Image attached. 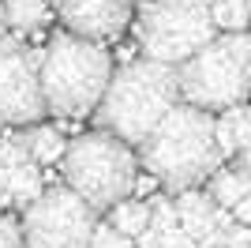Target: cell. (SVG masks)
I'll list each match as a JSON object with an SVG mask.
<instances>
[{
	"mask_svg": "<svg viewBox=\"0 0 251 248\" xmlns=\"http://www.w3.org/2000/svg\"><path fill=\"white\" fill-rule=\"evenodd\" d=\"M139 165L173 192H188L218 173L221 155L214 143V117L176 102L165 121L139 143Z\"/></svg>",
	"mask_w": 251,
	"mask_h": 248,
	"instance_id": "6da1fadb",
	"label": "cell"
},
{
	"mask_svg": "<svg viewBox=\"0 0 251 248\" xmlns=\"http://www.w3.org/2000/svg\"><path fill=\"white\" fill-rule=\"evenodd\" d=\"M180 87H176V68L154 61H131L120 72H113L105 98L98 102V132L116 135L120 143H143L157 124L165 121V113L176 105Z\"/></svg>",
	"mask_w": 251,
	"mask_h": 248,
	"instance_id": "7a4b0ae2",
	"label": "cell"
},
{
	"mask_svg": "<svg viewBox=\"0 0 251 248\" xmlns=\"http://www.w3.org/2000/svg\"><path fill=\"white\" fill-rule=\"evenodd\" d=\"M113 79V57L98 41L56 34L42 49L38 61V87H42L45 113L56 117H86L105 98Z\"/></svg>",
	"mask_w": 251,
	"mask_h": 248,
	"instance_id": "3957f363",
	"label": "cell"
},
{
	"mask_svg": "<svg viewBox=\"0 0 251 248\" xmlns=\"http://www.w3.org/2000/svg\"><path fill=\"white\" fill-rule=\"evenodd\" d=\"M60 173L68 181V192L83 199L90 211H109L120 199L131 196L139 181V158L127 143H120L109 132H83L75 135L60 158Z\"/></svg>",
	"mask_w": 251,
	"mask_h": 248,
	"instance_id": "277c9868",
	"label": "cell"
},
{
	"mask_svg": "<svg viewBox=\"0 0 251 248\" xmlns=\"http://www.w3.org/2000/svg\"><path fill=\"white\" fill-rule=\"evenodd\" d=\"M176 87L184 105L232 109L251 94V34H221L176 68Z\"/></svg>",
	"mask_w": 251,
	"mask_h": 248,
	"instance_id": "5b68a950",
	"label": "cell"
},
{
	"mask_svg": "<svg viewBox=\"0 0 251 248\" xmlns=\"http://www.w3.org/2000/svg\"><path fill=\"white\" fill-rule=\"evenodd\" d=\"M210 41V0H150L139 11V45L154 64H184Z\"/></svg>",
	"mask_w": 251,
	"mask_h": 248,
	"instance_id": "8992f818",
	"label": "cell"
},
{
	"mask_svg": "<svg viewBox=\"0 0 251 248\" xmlns=\"http://www.w3.org/2000/svg\"><path fill=\"white\" fill-rule=\"evenodd\" d=\"M98 215L68 188H45L23 215V245L26 248H90Z\"/></svg>",
	"mask_w": 251,
	"mask_h": 248,
	"instance_id": "52a82bcc",
	"label": "cell"
},
{
	"mask_svg": "<svg viewBox=\"0 0 251 248\" xmlns=\"http://www.w3.org/2000/svg\"><path fill=\"white\" fill-rule=\"evenodd\" d=\"M42 53H26L19 41H0V124H38L45 117L38 87Z\"/></svg>",
	"mask_w": 251,
	"mask_h": 248,
	"instance_id": "ba28073f",
	"label": "cell"
},
{
	"mask_svg": "<svg viewBox=\"0 0 251 248\" xmlns=\"http://www.w3.org/2000/svg\"><path fill=\"white\" fill-rule=\"evenodd\" d=\"M68 34L86 41L116 38L131 19V0H49Z\"/></svg>",
	"mask_w": 251,
	"mask_h": 248,
	"instance_id": "9c48e42d",
	"label": "cell"
},
{
	"mask_svg": "<svg viewBox=\"0 0 251 248\" xmlns=\"http://www.w3.org/2000/svg\"><path fill=\"white\" fill-rule=\"evenodd\" d=\"M42 192V173L23 151L19 135L0 139V207H30Z\"/></svg>",
	"mask_w": 251,
	"mask_h": 248,
	"instance_id": "30bf717a",
	"label": "cell"
},
{
	"mask_svg": "<svg viewBox=\"0 0 251 248\" xmlns=\"http://www.w3.org/2000/svg\"><path fill=\"white\" fill-rule=\"evenodd\" d=\"M147 207H150V226H147V233L135 241L139 248H195V241L180 229L176 207H173L169 196H154Z\"/></svg>",
	"mask_w": 251,
	"mask_h": 248,
	"instance_id": "8fae6325",
	"label": "cell"
},
{
	"mask_svg": "<svg viewBox=\"0 0 251 248\" xmlns=\"http://www.w3.org/2000/svg\"><path fill=\"white\" fill-rule=\"evenodd\" d=\"M214 143H218V155H240L251 147V109L248 105H232L214 121Z\"/></svg>",
	"mask_w": 251,
	"mask_h": 248,
	"instance_id": "7c38bea8",
	"label": "cell"
},
{
	"mask_svg": "<svg viewBox=\"0 0 251 248\" xmlns=\"http://www.w3.org/2000/svg\"><path fill=\"white\" fill-rule=\"evenodd\" d=\"M23 151L30 155L34 165H56L64 158V151H68V139H64L60 128H52V124H34V128H26V132L19 135Z\"/></svg>",
	"mask_w": 251,
	"mask_h": 248,
	"instance_id": "4fadbf2b",
	"label": "cell"
},
{
	"mask_svg": "<svg viewBox=\"0 0 251 248\" xmlns=\"http://www.w3.org/2000/svg\"><path fill=\"white\" fill-rule=\"evenodd\" d=\"M206 196H210V203L218 207V211H232L244 196H251V177L244 173L240 165H225V169H218V173L210 177Z\"/></svg>",
	"mask_w": 251,
	"mask_h": 248,
	"instance_id": "5bb4252c",
	"label": "cell"
},
{
	"mask_svg": "<svg viewBox=\"0 0 251 248\" xmlns=\"http://www.w3.org/2000/svg\"><path fill=\"white\" fill-rule=\"evenodd\" d=\"M109 226L127 241H139L150 226V207L143 199H120L116 207H109Z\"/></svg>",
	"mask_w": 251,
	"mask_h": 248,
	"instance_id": "9a60e30c",
	"label": "cell"
},
{
	"mask_svg": "<svg viewBox=\"0 0 251 248\" xmlns=\"http://www.w3.org/2000/svg\"><path fill=\"white\" fill-rule=\"evenodd\" d=\"M4 23L15 31H38L49 19V0H0Z\"/></svg>",
	"mask_w": 251,
	"mask_h": 248,
	"instance_id": "2e32d148",
	"label": "cell"
},
{
	"mask_svg": "<svg viewBox=\"0 0 251 248\" xmlns=\"http://www.w3.org/2000/svg\"><path fill=\"white\" fill-rule=\"evenodd\" d=\"M210 23H214V31L244 34L251 19H248V8H244V0H210Z\"/></svg>",
	"mask_w": 251,
	"mask_h": 248,
	"instance_id": "e0dca14e",
	"label": "cell"
},
{
	"mask_svg": "<svg viewBox=\"0 0 251 248\" xmlns=\"http://www.w3.org/2000/svg\"><path fill=\"white\" fill-rule=\"evenodd\" d=\"M90 248H135V241L120 237V233H116L109 222H98L94 233H90Z\"/></svg>",
	"mask_w": 251,
	"mask_h": 248,
	"instance_id": "ac0fdd59",
	"label": "cell"
},
{
	"mask_svg": "<svg viewBox=\"0 0 251 248\" xmlns=\"http://www.w3.org/2000/svg\"><path fill=\"white\" fill-rule=\"evenodd\" d=\"M0 248H26L23 245V233L11 218H0Z\"/></svg>",
	"mask_w": 251,
	"mask_h": 248,
	"instance_id": "d6986e66",
	"label": "cell"
},
{
	"mask_svg": "<svg viewBox=\"0 0 251 248\" xmlns=\"http://www.w3.org/2000/svg\"><path fill=\"white\" fill-rule=\"evenodd\" d=\"M225 248H251V229L240 226V222H232L225 229Z\"/></svg>",
	"mask_w": 251,
	"mask_h": 248,
	"instance_id": "ffe728a7",
	"label": "cell"
},
{
	"mask_svg": "<svg viewBox=\"0 0 251 248\" xmlns=\"http://www.w3.org/2000/svg\"><path fill=\"white\" fill-rule=\"evenodd\" d=\"M232 222H240V226L251 229V196H244L240 203L232 207Z\"/></svg>",
	"mask_w": 251,
	"mask_h": 248,
	"instance_id": "44dd1931",
	"label": "cell"
},
{
	"mask_svg": "<svg viewBox=\"0 0 251 248\" xmlns=\"http://www.w3.org/2000/svg\"><path fill=\"white\" fill-rule=\"evenodd\" d=\"M240 169L251 177V147H248V151H240Z\"/></svg>",
	"mask_w": 251,
	"mask_h": 248,
	"instance_id": "7402d4cb",
	"label": "cell"
},
{
	"mask_svg": "<svg viewBox=\"0 0 251 248\" xmlns=\"http://www.w3.org/2000/svg\"><path fill=\"white\" fill-rule=\"evenodd\" d=\"M4 27H8V23H4V8H0V41H4Z\"/></svg>",
	"mask_w": 251,
	"mask_h": 248,
	"instance_id": "603a6c76",
	"label": "cell"
},
{
	"mask_svg": "<svg viewBox=\"0 0 251 248\" xmlns=\"http://www.w3.org/2000/svg\"><path fill=\"white\" fill-rule=\"evenodd\" d=\"M244 8H248V19H251V0H244Z\"/></svg>",
	"mask_w": 251,
	"mask_h": 248,
	"instance_id": "cb8c5ba5",
	"label": "cell"
},
{
	"mask_svg": "<svg viewBox=\"0 0 251 248\" xmlns=\"http://www.w3.org/2000/svg\"><path fill=\"white\" fill-rule=\"evenodd\" d=\"M147 4H150V0H147Z\"/></svg>",
	"mask_w": 251,
	"mask_h": 248,
	"instance_id": "d4e9b609",
	"label": "cell"
}]
</instances>
